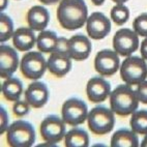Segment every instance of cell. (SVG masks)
<instances>
[{"label": "cell", "mask_w": 147, "mask_h": 147, "mask_svg": "<svg viewBox=\"0 0 147 147\" xmlns=\"http://www.w3.org/2000/svg\"><path fill=\"white\" fill-rule=\"evenodd\" d=\"M88 19L86 3L83 0H61L57 7V20L62 28L76 30Z\"/></svg>", "instance_id": "obj_1"}, {"label": "cell", "mask_w": 147, "mask_h": 147, "mask_svg": "<svg viewBox=\"0 0 147 147\" xmlns=\"http://www.w3.org/2000/svg\"><path fill=\"white\" fill-rule=\"evenodd\" d=\"M139 98L131 85H119L110 93V106L114 113L127 116L138 110Z\"/></svg>", "instance_id": "obj_2"}, {"label": "cell", "mask_w": 147, "mask_h": 147, "mask_svg": "<svg viewBox=\"0 0 147 147\" xmlns=\"http://www.w3.org/2000/svg\"><path fill=\"white\" fill-rule=\"evenodd\" d=\"M6 141L11 147H30L35 142V131L28 121L17 120L8 126Z\"/></svg>", "instance_id": "obj_3"}, {"label": "cell", "mask_w": 147, "mask_h": 147, "mask_svg": "<svg viewBox=\"0 0 147 147\" xmlns=\"http://www.w3.org/2000/svg\"><path fill=\"white\" fill-rule=\"evenodd\" d=\"M88 127L95 135L102 136L109 134L114 127L115 117L112 109H108L104 106L92 108L87 116Z\"/></svg>", "instance_id": "obj_4"}, {"label": "cell", "mask_w": 147, "mask_h": 147, "mask_svg": "<svg viewBox=\"0 0 147 147\" xmlns=\"http://www.w3.org/2000/svg\"><path fill=\"white\" fill-rule=\"evenodd\" d=\"M120 77L125 84L131 86L139 85L146 80L147 64L146 60L138 56H129L121 63Z\"/></svg>", "instance_id": "obj_5"}, {"label": "cell", "mask_w": 147, "mask_h": 147, "mask_svg": "<svg viewBox=\"0 0 147 147\" xmlns=\"http://www.w3.org/2000/svg\"><path fill=\"white\" fill-rule=\"evenodd\" d=\"M67 40L65 37H59L57 49L51 53L47 61L49 71L58 78L65 76L71 68V58L69 57L66 50Z\"/></svg>", "instance_id": "obj_6"}, {"label": "cell", "mask_w": 147, "mask_h": 147, "mask_svg": "<svg viewBox=\"0 0 147 147\" xmlns=\"http://www.w3.org/2000/svg\"><path fill=\"white\" fill-rule=\"evenodd\" d=\"M47 61L42 52H28L22 57L20 71L27 79H40L47 69Z\"/></svg>", "instance_id": "obj_7"}, {"label": "cell", "mask_w": 147, "mask_h": 147, "mask_svg": "<svg viewBox=\"0 0 147 147\" xmlns=\"http://www.w3.org/2000/svg\"><path fill=\"white\" fill-rule=\"evenodd\" d=\"M63 121L71 126L84 123L88 116L87 105L80 98L71 97L63 102L61 110Z\"/></svg>", "instance_id": "obj_8"}, {"label": "cell", "mask_w": 147, "mask_h": 147, "mask_svg": "<svg viewBox=\"0 0 147 147\" xmlns=\"http://www.w3.org/2000/svg\"><path fill=\"white\" fill-rule=\"evenodd\" d=\"M113 48L118 55L129 57L139 48V37L129 28H121L113 37Z\"/></svg>", "instance_id": "obj_9"}, {"label": "cell", "mask_w": 147, "mask_h": 147, "mask_svg": "<svg viewBox=\"0 0 147 147\" xmlns=\"http://www.w3.org/2000/svg\"><path fill=\"white\" fill-rule=\"evenodd\" d=\"M40 131L46 142L56 144L65 137V122L58 116L49 115L42 121Z\"/></svg>", "instance_id": "obj_10"}, {"label": "cell", "mask_w": 147, "mask_h": 147, "mask_svg": "<svg viewBox=\"0 0 147 147\" xmlns=\"http://www.w3.org/2000/svg\"><path fill=\"white\" fill-rule=\"evenodd\" d=\"M120 65L119 56L115 51L105 49L97 52L94 58V68L102 77L113 76Z\"/></svg>", "instance_id": "obj_11"}, {"label": "cell", "mask_w": 147, "mask_h": 147, "mask_svg": "<svg viewBox=\"0 0 147 147\" xmlns=\"http://www.w3.org/2000/svg\"><path fill=\"white\" fill-rule=\"evenodd\" d=\"M88 36L93 40H102L111 31V21L102 13H92L86 24Z\"/></svg>", "instance_id": "obj_12"}, {"label": "cell", "mask_w": 147, "mask_h": 147, "mask_svg": "<svg viewBox=\"0 0 147 147\" xmlns=\"http://www.w3.org/2000/svg\"><path fill=\"white\" fill-rule=\"evenodd\" d=\"M66 50L69 57L74 60H85L91 53V42L83 34H75L67 40Z\"/></svg>", "instance_id": "obj_13"}, {"label": "cell", "mask_w": 147, "mask_h": 147, "mask_svg": "<svg viewBox=\"0 0 147 147\" xmlns=\"http://www.w3.org/2000/svg\"><path fill=\"white\" fill-rule=\"evenodd\" d=\"M86 93L91 102H105L111 93V85L102 77H93L86 85Z\"/></svg>", "instance_id": "obj_14"}, {"label": "cell", "mask_w": 147, "mask_h": 147, "mask_svg": "<svg viewBox=\"0 0 147 147\" xmlns=\"http://www.w3.org/2000/svg\"><path fill=\"white\" fill-rule=\"evenodd\" d=\"M19 65L18 53L13 48L2 45L0 47V76L7 79L13 76Z\"/></svg>", "instance_id": "obj_15"}, {"label": "cell", "mask_w": 147, "mask_h": 147, "mask_svg": "<svg viewBox=\"0 0 147 147\" xmlns=\"http://www.w3.org/2000/svg\"><path fill=\"white\" fill-rule=\"evenodd\" d=\"M25 100L32 108L40 109L44 107L49 100V89L47 85L40 81L31 83L25 91Z\"/></svg>", "instance_id": "obj_16"}, {"label": "cell", "mask_w": 147, "mask_h": 147, "mask_svg": "<svg viewBox=\"0 0 147 147\" xmlns=\"http://www.w3.org/2000/svg\"><path fill=\"white\" fill-rule=\"evenodd\" d=\"M50 21L49 11L44 6H32L27 13V22L29 27L34 31H42Z\"/></svg>", "instance_id": "obj_17"}, {"label": "cell", "mask_w": 147, "mask_h": 147, "mask_svg": "<svg viewBox=\"0 0 147 147\" xmlns=\"http://www.w3.org/2000/svg\"><path fill=\"white\" fill-rule=\"evenodd\" d=\"M35 35L31 28L21 27L18 28L13 32V47L18 51L27 52L32 49L35 44Z\"/></svg>", "instance_id": "obj_18"}, {"label": "cell", "mask_w": 147, "mask_h": 147, "mask_svg": "<svg viewBox=\"0 0 147 147\" xmlns=\"http://www.w3.org/2000/svg\"><path fill=\"white\" fill-rule=\"evenodd\" d=\"M139 145V139L136 133L126 129H118L111 138L112 147H138Z\"/></svg>", "instance_id": "obj_19"}, {"label": "cell", "mask_w": 147, "mask_h": 147, "mask_svg": "<svg viewBox=\"0 0 147 147\" xmlns=\"http://www.w3.org/2000/svg\"><path fill=\"white\" fill-rule=\"evenodd\" d=\"M1 92L5 100L9 102H17L23 93V84L18 78H7L2 83Z\"/></svg>", "instance_id": "obj_20"}, {"label": "cell", "mask_w": 147, "mask_h": 147, "mask_svg": "<svg viewBox=\"0 0 147 147\" xmlns=\"http://www.w3.org/2000/svg\"><path fill=\"white\" fill-rule=\"evenodd\" d=\"M57 34L50 30H42L36 38V46L42 53H52L58 47Z\"/></svg>", "instance_id": "obj_21"}, {"label": "cell", "mask_w": 147, "mask_h": 147, "mask_svg": "<svg viewBox=\"0 0 147 147\" xmlns=\"http://www.w3.org/2000/svg\"><path fill=\"white\" fill-rule=\"evenodd\" d=\"M66 147H87L89 145V136L84 129H73L64 137Z\"/></svg>", "instance_id": "obj_22"}, {"label": "cell", "mask_w": 147, "mask_h": 147, "mask_svg": "<svg viewBox=\"0 0 147 147\" xmlns=\"http://www.w3.org/2000/svg\"><path fill=\"white\" fill-rule=\"evenodd\" d=\"M131 127L137 135H147V110H139L133 113Z\"/></svg>", "instance_id": "obj_23"}, {"label": "cell", "mask_w": 147, "mask_h": 147, "mask_svg": "<svg viewBox=\"0 0 147 147\" xmlns=\"http://www.w3.org/2000/svg\"><path fill=\"white\" fill-rule=\"evenodd\" d=\"M129 9L127 6L124 5L123 3H117L111 9V19L118 26L125 24L127 22V20H129Z\"/></svg>", "instance_id": "obj_24"}, {"label": "cell", "mask_w": 147, "mask_h": 147, "mask_svg": "<svg viewBox=\"0 0 147 147\" xmlns=\"http://www.w3.org/2000/svg\"><path fill=\"white\" fill-rule=\"evenodd\" d=\"M13 35V23L11 19L5 15L1 13L0 16V42H7Z\"/></svg>", "instance_id": "obj_25"}, {"label": "cell", "mask_w": 147, "mask_h": 147, "mask_svg": "<svg viewBox=\"0 0 147 147\" xmlns=\"http://www.w3.org/2000/svg\"><path fill=\"white\" fill-rule=\"evenodd\" d=\"M134 31L138 35L147 37V13H141L133 22Z\"/></svg>", "instance_id": "obj_26"}, {"label": "cell", "mask_w": 147, "mask_h": 147, "mask_svg": "<svg viewBox=\"0 0 147 147\" xmlns=\"http://www.w3.org/2000/svg\"><path fill=\"white\" fill-rule=\"evenodd\" d=\"M30 111V105H29L27 100H17L15 102L13 106V114L18 117H22V116H25L26 114L29 113Z\"/></svg>", "instance_id": "obj_27"}, {"label": "cell", "mask_w": 147, "mask_h": 147, "mask_svg": "<svg viewBox=\"0 0 147 147\" xmlns=\"http://www.w3.org/2000/svg\"><path fill=\"white\" fill-rule=\"evenodd\" d=\"M137 96L139 100L145 105H147V81H143L138 85V88L136 89Z\"/></svg>", "instance_id": "obj_28"}, {"label": "cell", "mask_w": 147, "mask_h": 147, "mask_svg": "<svg viewBox=\"0 0 147 147\" xmlns=\"http://www.w3.org/2000/svg\"><path fill=\"white\" fill-rule=\"evenodd\" d=\"M0 112H1V124H0V134L2 135L7 131L8 129V116L4 108H0Z\"/></svg>", "instance_id": "obj_29"}, {"label": "cell", "mask_w": 147, "mask_h": 147, "mask_svg": "<svg viewBox=\"0 0 147 147\" xmlns=\"http://www.w3.org/2000/svg\"><path fill=\"white\" fill-rule=\"evenodd\" d=\"M141 55L142 58L147 61V37L141 44Z\"/></svg>", "instance_id": "obj_30"}, {"label": "cell", "mask_w": 147, "mask_h": 147, "mask_svg": "<svg viewBox=\"0 0 147 147\" xmlns=\"http://www.w3.org/2000/svg\"><path fill=\"white\" fill-rule=\"evenodd\" d=\"M42 4H46V5H51V4H54V3H57L61 0H40Z\"/></svg>", "instance_id": "obj_31"}, {"label": "cell", "mask_w": 147, "mask_h": 147, "mask_svg": "<svg viewBox=\"0 0 147 147\" xmlns=\"http://www.w3.org/2000/svg\"><path fill=\"white\" fill-rule=\"evenodd\" d=\"M91 1H92V3L96 6L102 5V4H104V2H105V0H91Z\"/></svg>", "instance_id": "obj_32"}, {"label": "cell", "mask_w": 147, "mask_h": 147, "mask_svg": "<svg viewBox=\"0 0 147 147\" xmlns=\"http://www.w3.org/2000/svg\"><path fill=\"white\" fill-rule=\"evenodd\" d=\"M6 6H7V0H1V7H0V9L3 11L4 8H6Z\"/></svg>", "instance_id": "obj_33"}, {"label": "cell", "mask_w": 147, "mask_h": 147, "mask_svg": "<svg viewBox=\"0 0 147 147\" xmlns=\"http://www.w3.org/2000/svg\"><path fill=\"white\" fill-rule=\"evenodd\" d=\"M140 146H141V147H147V135H146V137H145L144 139L142 140V143L140 144Z\"/></svg>", "instance_id": "obj_34"}, {"label": "cell", "mask_w": 147, "mask_h": 147, "mask_svg": "<svg viewBox=\"0 0 147 147\" xmlns=\"http://www.w3.org/2000/svg\"><path fill=\"white\" fill-rule=\"evenodd\" d=\"M112 1L115 3H124L126 1H129V0H112Z\"/></svg>", "instance_id": "obj_35"}]
</instances>
